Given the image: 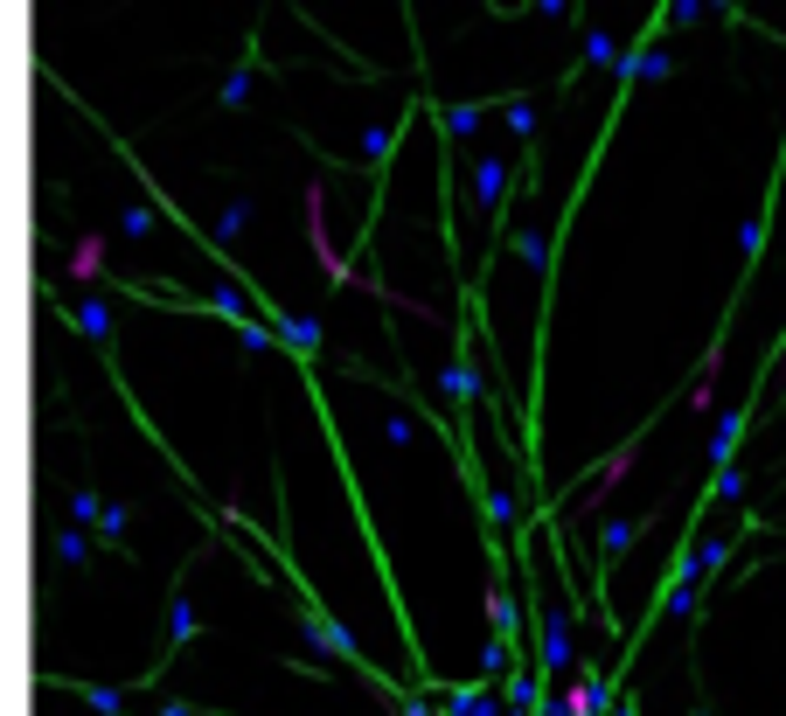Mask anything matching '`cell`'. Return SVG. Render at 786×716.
I'll return each instance as SVG.
<instances>
[{
  "label": "cell",
  "mask_w": 786,
  "mask_h": 716,
  "mask_svg": "<svg viewBox=\"0 0 786 716\" xmlns=\"http://www.w3.org/2000/svg\"><path fill=\"white\" fill-rule=\"evenodd\" d=\"M473 181H480V188H473V195H480V209L494 216V209H501V188H508V160H501V153H487Z\"/></svg>",
  "instance_id": "obj_1"
},
{
  "label": "cell",
  "mask_w": 786,
  "mask_h": 716,
  "mask_svg": "<svg viewBox=\"0 0 786 716\" xmlns=\"http://www.w3.org/2000/svg\"><path fill=\"white\" fill-rule=\"evenodd\" d=\"M473 119H480V105H453V112H446V133L460 140V133H473Z\"/></svg>",
  "instance_id": "obj_4"
},
{
  "label": "cell",
  "mask_w": 786,
  "mask_h": 716,
  "mask_svg": "<svg viewBox=\"0 0 786 716\" xmlns=\"http://www.w3.org/2000/svg\"><path fill=\"white\" fill-rule=\"evenodd\" d=\"M98 272H105V244H98V237H84V244L70 251V279H98Z\"/></svg>",
  "instance_id": "obj_3"
},
{
  "label": "cell",
  "mask_w": 786,
  "mask_h": 716,
  "mask_svg": "<svg viewBox=\"0 0 786 716\" xmlns=\"http://www.w3.org/2000/svg\"><path fill=\"white\" fill-rule=\"evenodd\" d=\"M70 327H77V334H91V341H105V327H112V299H77V306H70Z\"/></svg>",
  "instance_id": "obj_2"
}]
</instances>
